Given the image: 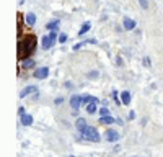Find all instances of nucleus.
<instances>
[{"instance_id":"nucleus-1","label":"nucleus","mask_w":163,"mask_h":157,"mask_svg":"<svg viewBox=\"0 0 163 157\" xmlns=\"http://www.w3.org/2000/svg\"><path fill=\"white\" fill-rule=\"evenodd\" d=\"M80 137L85 141H92V142H98L100 141V134H98V129L93 126H87L83 131L80 133Z\"/></svg>"},{"instance_id":"nucleus-2","label":"nucleus","mask_w":163,"mask_h":157,"mask_svg":"<svg viewBox=\"0 0 163 157\" xmlns=\"http://www.w3.org/2000/svg\"><path fill=\"white\" fill-rule=\"evenodd\" d=\"M56 39H59V36H57L56 31H52L51 35H47V36H42V49H49V47L56 43Z\"/></svg>"},{"instance_id":"nucleus-3","label":"nucleus","mask_w":163,"mask_h":157,"mask_svg":"<svg viewBox=\"0 0 163 157\" xmlns=\"http://www.w3.org/2000/svg\"><path fill=\"white\" fill-rule=\"evenodd\" d=\"M23 43H25V47H26V51H28V56H30L31 52L36 49V36H33V35L26 36L25 39H23Z\"/></svg>"},{"instance_id":"nucleus-4","label":"nucleus","mask_w":163,"mask_h":157,"mask_svg":"<svg viewBox=\"0 0 163 157\" xmlns=\"http://www.w3.org/2000/svg\"><path fill=\"white\" fill-rule=\"evenodd\" d=\"M47 75H49V69H47V67H39V69L34 70V79L42 80V79H46Z\"/></svg>"},{"instance_id":"nucleus-5","label":"nucleus","mask_w":163,"mask_h":157,"mask_svg":"<svg viewBox=\"0 0 163 157\" xmlns=\"http://www.w3.org/2000/svg\"><path fill=\"white\" fill-rule=\"evenodd\" d=\"M104 137H106V141H109V142H116L119 139V133L114 131V129H108L106 134H104Z\"/></svg>"},{"instance_id":"nucleus-6","label":"nucleus","mask_w":163,"mask_h":157,"mask_svg":"<svg viewBox=\"0 0 163 157\" xmlns=\"http://www.w3.org/2000/svg\"><path fill=\"white\" fill-rule=\"evenodd\" d=\"M28 56V51L25 47V43H23V39L18 41V59H25Z\"/></svg>"},{"instance_id":"nucleus-7","label":"nucleus","mask_w":163,"mask_h":157,"mask_svg":"<svg viewBox=\"0 0 163 157\" xmlns=\"http://www.w3.org/2000/svg\"><path fill=\"white\" fill-rule=\"evenodd\" d=\"M70 105H72V108L77 111V110L82 107V97H78V95H74V97L70 98Z\"/></svg>"},{"instance_id":"nucleus-8","label":"nucleus","mask_w":163,"mask_h":157,"mask_svg":"<svg viewBox=\"0 0 163 157\" xmlns=\"http://www.w3.org/2000/svg\"><path fill=\"white\" fill-rule=\"evenodd\" d=\"M96 39H95V38H92V39H87V41H82V43H77V44L74 46V51H78L80 47H83L85 44H96Z\"/></svg>"},{"instance_id":"nucleus-9","label":"nucleus","mask_w":163,"mask_h":157,"mask_svg":"<svg viewBox=\"0 0 163 157\" xmlns=\"http://www.w3.org/2000/svg\"><path fill=\"white\" fill-rule=\"evenodd\" d=\"M25 21H26V25L28 26H34V23H36V15L34 13H26L25 15Z\"/></svg>"},{"instance_id":"nucleus-10","label":"nucleus","mask_w":163,"mask_h":157,"mask_svg":"<svg viewBox=\"0 0 163 157\" xmlns=\"http://www.w3.org/2000/svg\"><path fill=\"white\" fill-rule=\"evenodd\" d=\"M36 87H34V85H30V87H26V88H23L21 90V92H20V97L21 98H25L26 97V95H30V93H33V92H36Z\"/></svg>"},{"instance_id":"nucleus-11","label":"nucleus","mask_w":163,"mask_h":157,"mask_svg":"<svg viewBox=\"0 0 163 157\" xmlns=\"http://www.w3.org/2000/svg\"><path fill=\"white\" fill-rule=\"evenodd\" d=\"M122 25H124V28H126V30H134V28H136V21H134L132 20V18H124V23H122Z\"/></svg>"},{"instance_id":"nucleus-12","label":"nucleus","mask_w":163,"mask_h":157,"mask_svg":"<svg viewBox=\"0 0 163 157\" xmlns=\"http://www.w3.org/2000/svg\"><path fill=\"white\" fill-rule=\"evenodd\" d=\"M90 28H92V23H90V21H85L83 25H82V28L78 30V36H83L85 33H88Z\"/></svg>"},{"instance_id":"nucleus-13","label":"nucleus","mask_w":163,"mask_h":157,"mask_svg":"<svg viewBox=\"0 0 163 157\" xmlns=\"http://www.w3.org/2000/svg\"><path fill=\"white\" fill-rule=\"evenodd\" d=\"M75 126H77V129H78L80 133L85 129V128H87V121H85V118H78V120H77V123H75Z\"/></svg>"},{"instance_id":"nucleus-14","label":"nucleus","mask_w":163,"mask_h":157,"mask_svg":"<svg viewBox=\"0 0 163 157\" xmlns=\"http://www.w3.org/2000/svg\"><path fill=\"white\" fill-rule=\"evenodd\" d=\"M21 125L23 126H31L33 125V116L31 115H23L21 116Z\"/></svg>"},{"instance_id":"nucleus-15","label":"nucleus","mask_w":163,"mask_h":157,"mask_svg":"<svg viewBox=\"0 0 163 157\" xmlns=\"http://www.w3.org/2000/svg\"><path fill=\"white\" fill-rule=\"evenodd\" d=\"M59 23H60L59 20H52V21H49L46 25V28H47V30H51V31H56L57 28H59Z\"/></svg>"},{"instance_id":"nucleus-16","label":"nucleus","mask_w":163,"mask_h":157,"mask_svg":"<svg viewBox=\"0 0 163 157\" xmlns=\"http://www.w3.org/2000/svg\"><path fill=\"white\" fill-rule=\"evenodd\" d=\"M121 98H122V105H129V103H131V93H129V92H122Z\"/></svg>"},{"instance_id":"nucleus-17","label":"nucleus","mask_w":163,"mask_h":157,"mask_svg":"<svg viewBox=\"0 0 163 157\" xmlns=\"http://www.w3.org/2000/svg\"><path fill=\"white\" fill-rule=\"evenodd\" d=\"M101 123H103V125H113V123H116V120L108 115V116H103L101 118Z\"/></svg>"},{"instance_id":"nucleus-18","label":"nucleus","mask_w":163,"mask_h":157,"mask_svg":"<svg viewBox=\"0 0 163 157\" xmlns=\"http://www.w3.org/2000/svg\"><path fill=\"white\" fill-rule=\"evenodd\" d=\"M21 31H23V17L21 13H18V36H21Z\"/></svg>"},{"instance_id":"nucleus-19","label":"nucleus","mask_w":163,"mask_h":157,"mask_svg":"<svg viewBox=\"0 0 163 157\" xmlns=\"http://www.w3.org/2000/svg\"><path fill=\"white\" fill-rule=\"evenodd\" d=\"M96 105H98V103H95V102L88 103V107H87V111L90 113V115H93V113L96 111Z\"/></svg>"},{"instance_id":"nucleus-20","label":"nucleus","mask_w":163,"mask_h":157,"mask_svg":"<svg viewBox=\"0 0 163 157\" xmlns=\"http://www.w3.org/2000/svg\"><path fill=\"white\" fill-rule=\"evenodd\" d=\"M33 65H34V61H33V59H26L25 62H23V67H25V69H31Z\"/></svg>"},{"instance_id":"nucleus-21","label":"nucleus","mask_w":163,"mask_h":157,"mask_svg":"<svg viewBox=\"0 0 163 157\" xmlns=\"http://www.w3.org/2000/svg\"><path fill=\"white\" fill-rule=\"evenodd\" d=\"M65 41H67V35H64V33H62V35H59V43H62V44H64Z\"/></svg>"},{"instance_id":"nucleus-22","label":"nucleus","mask_w":163,"mask_h":157,"mask_svg":"<svg viewBox=\"0 0 163 157\" xmlns=\"http://www.w3.org/2000/svg\"><path fill=\"white\" fill-rule=\"evenodd\" d=\"M139 3H140V7H142V8H148V3H147V0H139Z\"/></svg>"},{"instance_id":"nucleus-23","label":"nucleus","mask_w":163,"mask_h":157,"mask_svg":"<svg viewBox=\"0 0 163 157\" xmlns=\"http://www.w3.org/2000/svg\"><path fill=\"white\" fill-rule=\"evenodd\" d=\"M100 113H101V116H108L109 110H108V108H101V111H100Z\"/></svg>"},{"instance_id":"nucleus-24","label":"nucleus","mask_w":163,"mask_h":157,"mask_svg":"<svg viewBox=\"0 0 163 157\" xmlns=\"http://www.w3.org/2000/svg\"><path fill=\"white\" fill-rule=\"evenodd\" d=\"M143 64L148 67V65H150V59H148V58H143Z\"/></svg>"},{"instance_id":"nucleus-25","label":"nucleus","mask_w":163,"mask_h":157,"mask_svg":"<svg viewBox=\"0 0 163 157\" xmlns=\"http://www.w3.org/2000/svg\"><path fill=\"white\" fill-rule=\"evenodd\" d=\"M18 115H20V116H23V115H25V108H20V110H18Z\"/></svg>"},{"instance_id":"nucleus-26","label":"nucleus","mask_w":163,"mask_h":157,"mask_svg":"<svg viewBox=\"0 0 163 157\" xmlns=\"http://www.w3.org/2000/svg\"><path fill=\"white\" fill-rule=\"evenodd\" d=\"M134 118H136V113L131 111V113H129V120H134Z\"/></svg>"},{"instance_id":"nucleus-27","label":"nucleus","mask_w":163,"mask_h":157,"mask_svg":"<svg viewBox=\"0 0 163 157\" xmlns=\"http://www.w3.org/2000/svg\"><path fill=\"white\" fill-rule=\"evenodd\" d=\"M88 75H90V77H98V72H96V70H95V72H90Z\"/></svg>"},{"instance_id":"nucleus-28","label":"nucleus","mask_w":163,"mask_h":157,"mask_svg":"<svg viewBox=\"0 0 163 157\" xmlns=\"http://www.w3.org/2000/svg\"><path fill=\"white\" fill-rule=\"evenodd\" d=\"M62 102H64V98H62V97H59V98L56 100V103H57V105H59V103H62Z\"/></svg>"}]
</instances>
